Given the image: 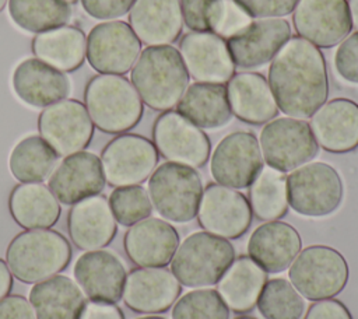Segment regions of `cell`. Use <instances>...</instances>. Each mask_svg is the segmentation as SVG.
<instances>
[{"mask_svg":"<svg viewBox=\"0 0 358 319\" xmlns=\"http://www.w3.org/2000/svg\"><path fill=\"white\" fill-rule=\"evenodd\" d=\"M80 319H124V313L116 304L90 299L85 304Z\"/></svg>","mask_w":358,"mask_h":319,"instance_id":"47","label":"cell"},{"mask_svg":"<svg viewBox=\"0 0 358 319\" xmlns=\"http://www.w3.org/2000/svg\"><path fill=\"white\" fill-rule=\"evenodd\" d=\"M252 18H282L292 14L298 0H235Z\"/></svg>","mask_w":358,"mask_h":319,"instance_id":"42","label":"cell"},{"mask_svg":"<svg viewBox=\"0 0 358 319\" xmlns=\"http://www.w3.org/2000/svg\"><path fill=\"white\" fill-rule=\"evenodd\" d=\"M151 141L166 161L194 169L204 166L211 155L207 133L178 111H165L157 116Z\"/></svg>","mask_w":358,"mask_h":319,"instance_id":"11","label":"cell"},{"mask_svg":"<svg viewBox=\"0 0 358 319\" xmlns=\"http://www.w3.org/2000/svg\"><path fill=\"white\" fill-rule=\"evenodd\" d=\"M252 217L249 200L239 190L217 182H210L203 189L197 222L206 232L228 241L238 239L250 228Z\"/></svg>","mask_w":358,"mask_h":319,"instance_id":"15","label":"cell"},{"mask_svg":"<svg viewBox=\"0 0 358 319\" xmlns=\"http://www.w3.org/2000/svg\"><path fill=\"white\" fill-rule=\"evenodd\" d=\"M67 231L78 249L96 250L108 246L117 232L108 199L95 194L73 204L67 215Z\"/></svg>","mask_w":358,"mask_h":319,"instance_id":"25","label":"cell"},{"mask_svg":"<svg viewBox=\"0 0 358 319\" xmlns=\"http://www.w3.org/2000/svg\"><path fill=\"white\" fill-rule=\"evenodd\" d=\"M288 204L302 217L322 218L338 210L344 199V183L334 166L309 161L287 176Z\"/></svg>","mask_w":358,"mask_h":319,"instance_id":"7","label":"cell"},{"mask_svg":"<svg viewBox=\"0 0 358 319\" xmlns=\"http://www.w3.org/2000/svg\"><path fill=\"white\" fill-rule=\"evenodd\" d=\"M71 256L67 238L50 228L25 229L17 234L6 249V262L11 274L27 284L59 274L67 269Z\"/></svg>","mask_w":358,"mask_h":319,"instance_id":"4","label":"cell"},{"mask_svg":"<svg viewBox=\"0 0 358 319\" xmlns=\"http://www.w3.org/2000/svg\"><path fill=\"white\" fill-rule=\"evenodd\" d=\"M256 306L264 319H301L306 308L303 297L282 277L266 281Z\"/></svg>","mask_w":358,"mask_h":319,"instance_id":"37","label":"cell"},{"mask_svg":"<svg viewBox=\"0 0 358 319\" xmlns=\"http://www.w3.org/2000/svg\"><path fill=\"white\" fill-rule=\"evenodd\" d=\"M158 158L150 139L134 133L117 134L101 153L105 180L113 187L141 185L157 168Z\"/></svg>","mask_w":358,"mask_h":319,"instance_id":"10","label":"cell"},{"mask_svg":"<svg viewBox=\"0 0 358 319\" xmlns=\"http://www.w3.org/2000/svg\"><path fill=\"white\" fill-rule=\"evenodd\" d=\"M189 78L180 53L172 45L147 46L130 70V81L143 104L159 112L176 106Z\"/></svg>","mask_w":358,"mask_h":319,"instance_id":"2","label":"cell"},{"mask_svg":"<svg viewBox=\"0 0 358 319\" xmlns=\"http://www.w3.org/2000/svg\"><path fill=\"white\" fill-rule=\"evenodd\" d=\"M180 1V11L183 24L192 32H208L206 18H204V8L207 0H179Z\"/></svg>","mask_w":358,"mask_h":319,"instance_id":"46","label":"cell"},{"mask_svg":"<svg viewBox=\"0 0 358 319\" xmlns=\"http://www.w3.org/2000/svg\"><path fill=\"white\" fill-rule=\"evenodd\" d=\"M310 130L319 147L345 154L358 148V104L350 98L326 101L312 116Z\"/></svg>","mask_w":358,"mask_h":319,"instance_id":"22","label":"cell"},{"mask_svg":"<svg viewBox=\"0 0 358 319\" xmlns=\"http://www.w3.org/2000/svg\"><path fill=\"white\" fill-rule=\"evenodd\" d=\"M11 85L18 99L42 109L67 98L70 92L67 76L36 57H27L15 66Z\"/></svg>","mask_w":358,"mask_h":319,"instance_id":"24","label":"cell"},{"mask_svg":"<svg viewBox=\"0 0 358 319\" xmlns=\"http://www.w3.org/2000/svg\"><path fill=\"white\" fill-rule=\"evenodd\" d=\"M235 259L232 243L206 231L187 235L169 264L176 280L187 288H207L218 283Z\"/></svg>","mask_w":358,"mask_h":319,"instance_id":"5","label":"cell"},{"mask_svg":"<svg viewBox=\"0 0 358 319\" xmlns=\"http://www.w3.org/2000/svg\"><path fill=\"white\" fill-rule=\"evenodd\" d=\"M57 154L39 136L29 134L21 139L11 150L8 169L20 183L42 182L50 176Z\"/></svg>","mask_w":358,"mask_h":319,"instance_id":"34","label":"cell"},{"mask_svg":"<svg viewBox=\"0 0 358 319\" xmlns=\"http://www.w3.org/2000/svg\"><path fill=\"white\" fill-rule=\"evenodd\" d=\"M204 18L208 32L225 41L243 31L253 21L235 0H207Z\"/></svg>","mask_w":358,"mask_h":319,"instance_id":"40","label":"cell"},{"mask_svg":"<svg viewBox=\"0 0 358 319\" xmlns=\"http://www.w3.org/2000/svg\"><path fill=\"white\" fill-rule=\"evenodd\" d=\"M231 112L248 125H266L278 111L267 78L256 71L234 74L225 84Z\"/></svg>","mask_w":358,"mask_h":319,"instance_id":"28","label":"cell"},{"mask_svg":"<svg viewBox=\"0 0 358 319\" xmlns=\"http://www.w3.org/2000/svg\"><path fill=\"white\" fill-rule=\"evenodd\" d=\"M94 123L83 102L64 98L46 108L38 116L39 136L57 157L84 151L94 136Z\"/></svg>","mask_w":358,"mask_h":319,"instance_id":"12","label":"cell"},{"mask_svg":"<svg viewBox=\"0 0 358 319\" xmlns=\"http://www.w3.org/2000/svg\"><path fill=\"white\" fill-rule=\"evenodd\" d=\"M347 4H348L352 28L358 31V0H347Z\"/></svg>","mask_w":358,"mask_h":319,"instance_id":"49","label":"cell"},{"mask_svg":"<svg viewBox=\"0 0 358 319\" xmlns=\"http://www.w3.org/2000/svg\"><path fill=\"white\" fill-rule=\"evenodd\" d=\"M179 245V234L172 224L162 218L147 217L124 234L123 248L138 267H165Z\"/></svg>","mask_w":358,"mask_h":319,"instance_id":"23","label":"cell"},{"mask_svg":"<svg viewBox=\"0 0 358 319\" xmlns=\"http://www.w3.org/2000/svg\"><path fill=\"white\" fill-rule=\"evenodd\" d=\"M136 0H80L83 10L99 21H112L129 13Z\"/></svg>","mask_w":358,"mask_h":319,"instance_id":"43","label":"cell"},{"mask_svg":"<svg viewBox=\"0 0 358 319\" xmlns=\"http://www.w3.org/2000/svg\"><path fill=\"white\" fill-rule=\"evenodd\" d=\"M259 146L266 164L284 173L312 161L319 153L309 123L289 116L267 122L260 132Z\"/></svg>","mask_w":358,"mask_h":319,"instance_id":"9","label":"cell"},{"mask_svg":"<svg viewBox=\"0 0 358 319\" xmlns=\"http://www.w3.org/2000/svg\"><path fill=\"white\" fill-rule=\"evenodd\" d=\"M7 8L20 29L35 35L69 24L73 15L64 0H8Z\"/></svg>","mask_w":358,"mask_h":319,"instance_id":"36","label":"cell"},{"mask_svg":"<svg viewBox=\"0 0 358 319\" xmlns=\"http://www.w3.org/2000/svg\"><path fill=\"white\" fill-rule=\"evenodd\" d=\"M84 31L76 25H62L36 34L31 42L34 56L62 73L78 70L85 60Z\"/></svg>","mask_w":358,"mask_h":319,"instance_id":"33","label":"cell"},{"mask_svg":"<svg viewBox=\"0 0 358 319\" xmlns=\"http://www.w3.org/2000/svg\"><path fill=\"white\" fill-rule=\"evenodd\" d=\"M179 53L196 83L225 84L235 74L227 41L213 32H187L179 39Z\"/></svg>","mask_w":358,"mask_h":319,"instance_id":"18","label":"cell"},{"mask_svg":"<svg viewBox=\"0 0 358 319\" xmlns=\"http://www.w3.org/2000/svg\"><path fill=\"white\" fill-rule=\"evenodd\" d=\"M289 38L291 25L285 18H259L227 39V46L235 67L250 70L270 63Z\"/></svg>","mask_w":358,"mask_h":319,"instance_id":"17","label":"cell"},{"mask_svg":"<svg viewBox=\"0 0 358 319\" xmlns=\"http://www.w3.org/2000/svg\"><path fill=\"white\" fill-rule=\"evenodd\" d=\"M11 218L24 229L52 228L60 218L62 207L52 190L41 183H18L8 196Z\"/></svg>","mask_w":358,"mask_h":319,"instance_id":"31","label":"cell"},{"mask_svg":"<svg viewBox=\"0 0 358 319\" xmlns=\"http://www.w3.org/2000/svg\"><path fill=\"white\" fill-rule=\"evenodd\" d=\"M302 249L299 232L284 221H266L248 241V256L267 273L285 271Z\"/></svg>","mask_w":358,"mask_h":319,"instance_id":"26","label":"cell"},{"mask_svg":"<svg viewBox=\"0 0 358 319\" xmlns=\"http://www.w3.org/2000/svg\"><path fill=\"white\" fill-rule=\"evenodd\" d=\"M136 319H166V318L158 316V315H145V316H140V318H136Z\"/></svg>","mask_w":358,"mask_h":319,"instance_id":"50","label":"cell"},{"mask_svg":"<svg viewBox=\"0 0 358 319\" xmlns=\"http://www.w3.org/2000/svg\"><path fill=\"white\" fill-rule=\"evenodd\" d=\"M109 207L117 224L131 227L152 213L148 192L141 185L115 187L108 199Z\"/></svg>","mask_w":358,"mask_h":319,"instance_id":"39","label":"cell"},{"mask_svg":"<svg viewBox=\"0 0 358 319\" xmlns=\"http://www.w3.org/2000/svg\"><path fill=\"white\" fill-rule=\"evenodd\" d=\"M29 302L36 319H80L87 304L78 284L63 274H56L32 285Z\"/></svg>","mask_w":358,"mask_h":319,"instance_id":"30","label":"cell"},{"mask_svg":"<svg viewBox=\"0 0 358 319\" xmlns=\"http://www.w3.org/2000/svg\"><path fill=\"white\" fill-rule=\"evenodd\" d=\"M140 52L141 42L126 21L99 22L87 35L85 59L98 74L129 73Z\"/></svg>","mask_w":358,"mask_h":319,"instance_id":"13","label":"cell"},{"mask_svg":"<svg viewBox=\"0 0 358 319\" xmlns=\"http://www.w3.org/2000/svg\"><path fill=\"white\" fill-rule=\"evenodd\" d=\"M7 3H8V0H0V13L4 10V7L7 6Z\"/></svg>","mask_w":358,"mask_h":319,"instance_id":"51","label":"cell"},{"mask_svg":"<svg viewBox=\"0 0 358 319\" xmlns=\"http://www.w3.org/2000/svg\"><path fill=\"white\" fill-rule=\"evenodd\" d=\"M176 111L200 129L217 130L232 119L225 84L193 83L176 104Z\"/></svg>","mask_w":358,"mask_h":319,"instance_id":"32","label":"cell"},{"mask_svg":"<svg viewBox=\"0 0 358 319\" xmlns=\"http://www.w3.org/2000/svg\"><path fill=\"white\" fill-rule=\"evenodd\" d=\"M64 1H67L69 4H73V3H76V1H78V0H64Z\"/></svg>","mask_w":358,"mask_h":319,"instance_id":"53","label":"cell"},{"mask_svg":"<svg viewBox=\"0 0 358 319\" xmlns=\"http://www.w3.org/2000/svg\"><path fill=\"white\" fill-rule=\"evenodd\" d=\"M13 274L8 269L7 262L0 257V299L7 297L13 290Z\"/></svg>","mask_w":358,"mask_h":319,"instance_id":"48","label":"cell"},{"mask_svg":"<svg viewBox=\"0 0 358 319\" xmlns=\"http://www.w3.org/2000/svg\"><path fill=\"white\" fill-rule=\"evenodd\" d=\"M267 280L266 270L248 255H241L218 280L217 292L229 311L243 315L255 309Z\"/></svg>","mask_w":358,"mask_h":319,"instance_id":"29","label":"cell"},{"mask_svg":"<svg viewBox=\"0 0 358 319\" xmlns=\"http://www.w3.org/2000/svg\"><path fill=\"white\" fill-rule=\"evenodd\" d=\"M101 158L90 151H78L63 158L49 176L48 187L59 203L73 206L99 194L105 187Z\"/></svg>","mask_w":358,"mask_h":319,"instance_id":"20","label":"cell"},{"mask_svg":"<svg viewBox=\"0 0 358 319\" xmlns=\"http://www.w3.org/2000/svg\"><path fill=\"white\" fill-rule=\"evenodd\" d=\"M303 319H354L350 309L336 298L313 301Z\"/></svg>","mask_w":358,"mask_h":319,"instance_id":"44","label":"cell"},{"mask_svg":"<svg viewBox=\"0 0 358 319\" xmlns=\"http://www.w3.org/2000/svg\"><path fill=\"white\" fill-rule=\"evenodd\" d=\"M147 192L152 208L165 221L185 224L197 215L203 183L194 168L168 161L150 175Z\"/></svg>","mask_w":358,"mask_h":319,"instance_id":"6","label":"cell"},{"mask_svg":"<svg viewBox=\"0 0 358 319\" xmlns=\"http://www.w3.org/2000/svg\"><path fill=\"white\" fill-rule=\"evenodd\" d=\"M292 24L299 38L319 49L338 45L352 29L347 0H298Z\"/></svg>","mask_w":358,"mask_h":319,"instance_id":"16","label":"cell"},{"mask_svg":"<svg viewBox=\"0 0 358 319\" xmlns=\"http://www.w3.org/2000/svg\"><path fill=\"white\" fill-rule=\"evenodd\" d=\"M84 106L94 126L106 134L134 129L143 118L144 104L131 81L119 74H96L84 88Z\"/></svg>","mask_w":358,"mask_h":319,"instance_id":"3","label":"cell"},{"mask_svg":"<svg viewBox=\"0 0 358 319\" xmlns=\"http://www.w3.org/2000/svg\"><path fill=\"white\" fill-rule=\"evenodd\" d=\"M182 284L166 267H136L126 276L123 302L137 313L166 312L180 297Z\"/></svg>","mask_w":358,"mask_h":319,"instance_id":"19","label":"cell"},{"mask_svg":"<svg viewBox=\"0 0 358 319\" xmlns=\"http://www.w3.org/2000/svg\"><path fill=\"white\" fill-rule=\"evenodd\" d=\"M289 283L308 301L338 295L350 278L345 257L327 245H310L296 255L288 267Z\"/></svg>","mask_w":358,"mask_h":319,"instance_id":"8","label":"cell"},{"mask_svg":"<svg viewBox=\"0 0 358 319\" xmlns=\"http://www.w3.org/2000/svg\"><path fill=\"white\" fill-rule=\"evenodd\" d=\"M267 81L278 111L289 118L308 119L329 98L324 56L299 36H291L273 57Z\"/></svg>","mask_w":358,"mask_h":319,"instance_id":"1","label":"cell"},{"mask_svg":"<svg viewBox=\"0 0 358 319\" xmlns=\"http://www.w3.org/2000/svg\"><path fill=\"white\" fill-rule=\"evenodd\" d=\"M76 283L91 301L117 304L126 281V267L110 250H85L74 263Z\"/></svg>","mask_w":358,"mask_h":319,"instance_id":"21","label":"cell"},{"mask_svg":"<svg viewBox=\"0 0 358 319\" xmlns=\"http://www.w3.org/2000/svg\"><path fill=\"white\" fill-rule=\"evenodd\" d=\"M248 200L253 215L260 221L282 218L289 208L287 176L271 166H263L249 186Z\"/></svg>","mask_w":358,"mask_h":319,"instance_id":"35","label":"cell"},{"mask_svg":"<svg viewBox=\"0 0 358 319\" xmlns=\"http://www.w3.org/2000/svg\"><path fill=\"white\" fill-rule=\"evenodd\" d=\"M235 319H256V318H252V316H238Z\"/></svg>","mask_w":358,"mask_h":319,"instance_id":"52","label":"cell"},{"mask_svg":"<svg viewBox=\"0 0 358 319\" xmlns=\"http://www.w3.org/2000/svg\"><path fill=\"white\" fill-rule=\"evenodd\" d=\"M263 168L257 137L248 130L224 136L210 155V173L220 185L232 189L249 187Z\"/></svg>","mask_w":358,"mask_h":319,"instance_id":"14","label":"cell"},{"mask_svg":"<svg viewBox=\"0 0 358 319\" xmlns=\"http://www.w3.org/2000/svg\"><path fill=\"white\" fill-rule=\"evenodd\" d=\"M0 319H36V315L29 299L18 294H8L0 299Z\"/></svg>","mask_w":358,"mask_h":319,"instance_id":"45","label":"cell"},{"mask_svg":"<svg viewBox=\"0 0 358 319\" xmlns=\"http://www.w3.org/2000/svg\"><path fill=\"white\" fill-rule=\"evenodd\" d=\"M172 319H229V309L214 288H194L173 304Z\"/></svg>","mask_w":358,"mask_h":319,"instance_id":"38","label":"cell"},{"mask_svg":"<svg viewBox=\"0 0 358 319\" xmlns=\"http://www.w3.org/2000/svg\"><path fill=\"white\" fill-rule=\"evenodd\" d=\"M127 14L130 28L147 46L171 45L182 34L179 0H136Z\"/></svg>","mask_w":358,"mask_h":319,"instance_id":"27","label":"cell"},{"mask_svg":"<svg viewBox=\"0 0 358 319\" xmlns=\"http://www.w3.org/2000/svg\"><path fill=\"white\" fill-rule=\"evenodd\" d=\"M337 74L350 84H358V31L345 36L334 53Z\"/></svg>","mask_w":358,"mask_h":319,"instance_id":"41","label":"cell"}]
</instances>
